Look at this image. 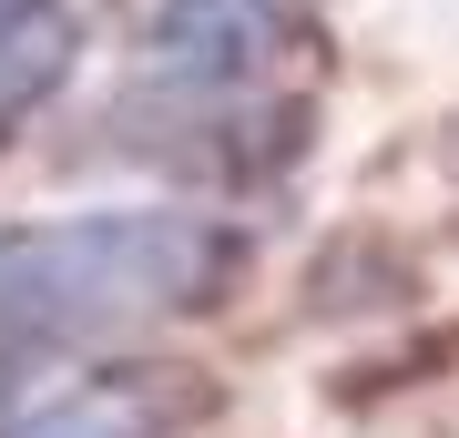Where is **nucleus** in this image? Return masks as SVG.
Wrapping results in <instances>:
<instances>
[{
    "instance_id": "3",
    "label": "nucleus",
    "mask_w": 459,
    "mask_h": 438,
    "mask_svg": "<svg viewBox=\"0 0 459 438\" xmlns=\"http://www.w3.org/2000/svg\"><path fill=\"white\" fill-rule=\"evenodd\" d=\"M195 418H204V377L195 367L123 357V367H82L72 388L11 408L0 438H184Z\"/></svg>"
},
{
    "instance_id": "2",
    "label": "nucleus",
    "mask_w": 459,
    "mask_h": 438,
    "mask_svg": "<svg viewBox=\"0 0 459 438\" xmlns=\"http://www.w3.org/2000/svg\"><path fill=\"white\" fill-rule=\"evenodd\" d=\"M286 51V0H164L143 31V92L246 102Z\"/></svg>"
},
{
    "instance_id": "1",
    "label": "nucleus",
    "mask_w": 459,
    "mask_h": 438,
    "mask_svg": "<svg viewBox=\"0 0 459 438\" xmlns=\"http://www.w3.org/2000/svg\"><path fill=\"white\" fill-rule=\"evenodd\" d=\"M225 276H235V235L184 204L51 214V225L0 235V398L51 357H92L164 316L214 306Z\"/></svg>"
}]
</instances>
